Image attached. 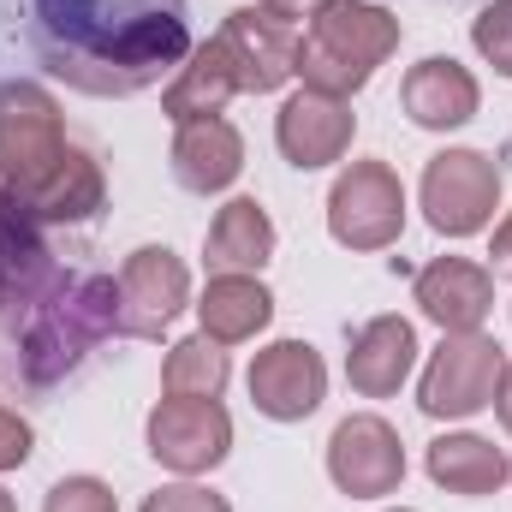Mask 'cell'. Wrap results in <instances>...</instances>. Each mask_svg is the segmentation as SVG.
<instances>
[{
  "mask_svg": "<svg viewBox=\"0 0 512 512\" xmlns=\"http://www.w3.org/2000/svg\"><path fill=\"white\" fill-rule=\"evenodd\" d=\"M197 316H203V334L215 346H239V340H256L274 322V292L256 274H215L203 286Z\"/></svg>",
  "mask_w": 512,
  "mask_h": 512,
  "instance_id": "21",
  "label": "cell"
},
{
  "mask_svg": "<svg viewBox=\"0 0 512 512\" xmlns=\"http://www.w3.org/2000/svg\"><path fill=\"white\" fill-rule=\"evenodd\" d=\"M316 6H322V0H262V12H274L280 24H304Z\"/></svg>",
  "mask_w": 512,
  "mask_h": 512,
  "instance_id": "29",
  "label": "cell"
},
{
  "mask_svg": "<svg viewBox=\"0 0 512 512\" xmlns=\"http://www.w3.org/2000/svg\"><path fill=\"white\" fill-rule=\"evenodd\" d=\"M411 364H417V328L405 316H370L352 334L346 382L358 387L364 399H387V393H399V382L411 376Z\"/></svg>",
  "mask_w": 512,
  "mask_h": 512,
  "instance_id": "17",
  "label": "cell"
},
{
  "mask_svg": "<svg viewBox=\"0 0 512 512\" xmlns=\"http://www.w3.org/2000/svg\"><path fill=\"white\" fill-rule=\"evenodd\" d=\"M251 399L274 423H304L328 399V364L310 340H274L251 358Z\"/></svg>",
  "mask_w": 512,
  "mask_h": 512,
  "instance_id": "11",
  "label": "cell"
},
{
  "mask_svg": "<svg viewBox=\"0 0 512 512\" xmlns=\"http://www.w3.org/2000/svg\"><path fill=\"white\" fill-rule=\"evenodd\" d=\"M328 477L352 501H382V495H393L405 483V441H399V429L387 417H376V411L346 417L328 435Z\"/></svg>",
  "mask_w": 512,
  "mask_h": 512,
  "instance_id": "9",
  "label": "cell"
},
{
  "mask_svg": "<svg viewBox=\"0 0 512 512\" xmlns=\"http://www.w3.org/2000/svg\"><path fill=\"white\" fill-rule=\"evenodd\" d=\"M501 209V167L483 149H441L423 167V215L441 239H471Z\"/></svg>",
  "mask_w": 512,
  "mask_h": 512,
  "instance_id": "6",
  "label": "cell"
},
{
  "mask_svg": "<svg viewBox=\"0 0 512 512\" xmlns=\"http://www.w3.org/2000/svg\"><path fill=\"white\" fill-rule=\"evenodd\" d=\"M239 90H245V84H239V66H233V54H227V48H221V36H215V42H203V48H191V54H185L179 78L161 90V114H167L173 126L215 120Z\"/></svg>",
  "mask_w": 512,
  "mask_h": 512,
  "instance_id": "19",
  "label": "cell"
},
{
  "mask_svg": "<svg viewBox=\"0 0 512 512\" xmlns=\"http://www.w3.org/2000/svg\"><path fill=\"white\" fill-rule=\"evenodd\" d=\"M0 512H18V507H12V495H6V489H0Z\"/></svg>",
  "mask_w": 512,
  "mask_h": 512,
  "instance_id": "31",
  "label": "cell"
},
{
  "mask_svg": "<svg viewBox=\"0 0 512 512\" xmlns=\"http://www.w3.org/2000/svg\"><path fill=\"white\" fill-rule=\"evenodd\" d=\"M221 48L233 54L239 84H245L251 96H268V90H280L286 78H298V30L280 24V18L262 12V6H239V12H227V24H221Z\"/></svg>",
  "mask_w": 512,
  "mask_h": 512,
  "instance_id": "13",
  "label": "cell"
},
{
  "mask_svg": "<svg viewBox=\"0 0 512 512\" xmlns=\"http://www.w3.org/2000/svg\"><path fill=\"white\" fill-rule=\"evenodd\" d=\"M203 256L215 274H262V262L274 256V221L256 197H233L215 221H209V239Z\"/></svg>",
  "mask_w": 512,
  "mask_h": 512,
  "instance_id": "22",
  "label": "cell"
},
{
  "mask_svg": "<svg viewBox=\"0 0 512 512\" xmlns=\"http://www.w3.org/2000/svg\"><path fill=\"white\" fill-rule=\"evenodd\" d=\"M399 512H405V507H399Z\"/></svg>",
  "mask_w": 512,
  "mask_h": 512,
  "instance_id": "32",
  "label": "cell"
},
{
  "mask_svg": "<svg viewBox=\"0 0 512 512\" xmlns=\"http://www.w3.org/2000/svg\"><path fill=\"white\" fill-rule=\"evenodd\" d=\"M489 274H501V280H512V209H507V221L495 227V245H489Z\"/></svg>",
  "mask_w": 512,
  "mask_h": 512,
  "instance_id": "28",
  "label": "cell"
},
{
  "mask_svg": "<svg viewBox=\"0 0 512 512\" xmlns=\"http://www.w3.org/2000/svg\"><path fill=\"white\" fill-rule=\"evenodd\" d=\"M66 149L72 143L60 131V102L30 78H6L0 84V191L36 185Z\"/></svg>",
  "mask_w": 512,
  "mask_h": 512,
  "instance_id": "5",
  "label": "cell"
},
{
  "mask_svg": "<svg viewBox=\"0 0 512 512\" xmlns=\"http://www.w3.org/2000/svg\"><path fill=\"white\" fill-rule=\"evenodd\" d=\"M495 417H501V429L512 435V364L501 370V382H495Z\"/></svg>",
  "mask_w": 512,
  "mask_h": 512,
  "instance_id": "30",
  "label": "cell"
},
{
  "mask_svg": "<svg viewBox=\"0 0 512 512\" xmlns=\"http://www.w3.org/2000/svg\"><path fill=\"white\" fill-rule=\"evenodd\" d=\"M227 376H233V364H227V352H221L209 334L179 340V346L167 352V364H161V387H167L173 399H221V393H227Z\"/></svg>",
  "mask_w": 512,
  "mask_h": 512,
  "instance_id": "23",
  "label": "cell"
},
{
  "mask_svg": "<svg viewBox=\"0 0 512 512\" xmlns=\"http://www.w3.org/2000/svg\"><path fill=\"white\" fill-rule=\"evenodd\" d=\"M417 310L441 334H477L495 310V274L471 256H435L417 268Z\"/></svg>",
  "mask_w": 512,
  "mask_h": 512,
  "instance_id": "14",
  "label": "cell"
},
{
  "mask_svg": "<svg viewBox=\"0 0 512 512\" xmlns=\"http://www.w3.org/2000/svg\"><path fill=\"white\" fill-rule=\"evenodd\" d=\"M393 48H399V18L387 6L322 0L310 12V30L298 36V78H304V90L352 102Z\"/></svg>",
  "mask_w": 512,
  "mask_h": 512,
  "instance_id": "2",
  "label": "cell"
},
{
  "mask_svg": "<svg viewBox=\"0 0 512 512\" xmlns=\"http://www.w3.org/2000/svg\"><path fill=\"white\" fill-rule=\"evenodd\" d=\"M155 465H167L173 477H203L233 453V417L221 399H161L143 423Z\"/></svg>",
  "mask_w": 512,
  "mask_h": 512,
  "instance_id": "8",
  "label": "cell"
},
{
  "mask_svg": "<svg viewBox=\"0 0 512 512\" xmlns=\"http://www.w3.org/2000/svg\"><path fill=\"white\" fill-rule=\"evenodd\" d=\"M185 304H191V268L167 245H137L120 268V334L161 340Z\"/></svg>",
  "mask_w": 512,
  "mask_h": 512,
  "instance_id": "10",
  "label": "cell"
},
{
  "mask_svg": "<svg viewBox=\"0 0 512 512\" xmlns=\"http://www.w3.org/2000/svg\"><path fill=\"white\" fill-rule=\"evenodd\" d=\"M137 512H233V507H227V495H215L203 483H167V489H155Z\"/></svg>",
  "mask_w": 512,
  "mask_h": 512,
  "instance_id": "26",
  "label": "cell"
},
{
  "mask_svg": "<svg viewBox=\"0 0 512 512\" xmlns=\"http://www.w3.org/2000/svg\"><path fill=\"white\" fill-rule=\"evenodd\" d=\"M352 137H358L352 102L322 96V90H298V96H286L280 114H274V143H280V155H286L298 173L334 167V161L352 149Z\"/></svg>",
  "mask_w": 512,
  "mask_h": 512,
  "instance_id": "12",
  "label": "cell"
},
{
  "mask_svg": "<svg viewBox=\"0 0 512 512\" xmlns=\"http://www.w3.org/2000/svg\"><path fill=\"white\" fill-rule=\"evenodd\" d=\"M501 370H507V352H501L495 334H483V328H477V334H447V340L435 346L429 370H423V387H417L423 417H435V423H465V417H477L483 405H495Z\"/></svg>",
  "mask_w": 512,
  "mask_h": 512,
  "instance_id": "4",
  "label": "cell"
},
{
  "mask_svg": "<svg viewBox=\"0 0 512 512\" xmlns=\"http://www.w3.org/2000/svg\"><path fill=\"white\" fill-rule=\"evenodd\" d=\"M120 334V286L102 280V274H84V280H66L60 298H48L24 334V370L36 382H54L60 370H72L102 334Z\"/></svg>",
  "mask_w": 512,
  "mask_h": 512,
  "instance_id": "3",
  "label": "cell"
},
{
  "mask_svg": "<svg viewBox=\"0 0 512 512\" xmlns=\"http://www.w3.org/2000/svg\"><path fill=\"white\" fill-rule=\"evenodd\" d=\"M245 173V137L233 120H191V126H179L173 137V179L185 185V191H197V197H215V191H227L233 179Z\"/></svg>",
  "mask_w": 512,
  "mask_h": 512,
  "instance_id": "18",
  "label": "cell"
},
{
  "mask_svg": "<svg viewBox=\"0 0 512 512\" xmlns=\"http://www.w3.org/2000/svg\"><path fill=\"white\" fill-rule=\"evenodd\" d=\"M471 42H477V54H483L501 78H512V0H489V6L471 18Z\"/></svg>",
  "mask_w": 512,
  "mask_h": 512,
  "instance_id": "24",
  "label": "cell"
},
{
  "mask_svg": "<svg viewBox=\"0 0 512 512\" xmlns=\"http://www.w3.org/2000/svg\"><path fill=\"white\" fill-rule=\"evenodd\" d=\"M42 512H120V501L102 477H60L42 495Z\"/></svg>",
  "mask_w": 512,
  "mask_h": 512,
  "instance_id": "25",
  "label": "cell"
},
{
  "mask_svg": "<svg viewBox=\"0 0 512 512\" xmlns=\"http://www.w3.org/2000/svg\"><path fill=\"white\" fill-rule=\"evenodd\" d=\"M423 465H429V483H435V489H447V495H465V501H483V495H495V489L512 477L507 453H501L495 441L471 435V429L429 441V459H423Z\"/></svg>",
  "mask_w": 512,
  "mask_h": 512,
  "instance_id": "20",
  "label": "cell"
},
{
  "mask_svg": "<svg viewBox=\"0 0 512 512\" xmlns=\"http://www.w3.org/2000/svg\"><path fill=\"white\" fill-rule=\"evenodd\" d=\"M30 441H36V435H30V423H24L18 411H6V405H0V471H18V465L30 459Z\"/></svg>",
  "mask_w": 512,
  "mask_h": 512,
  "instance_id": "27",
  "label": "cell"
},
{
  "mask_svg": "<svg viewBox=\"0 0 512 512\" xmlns=\"http://www.w3.org/2000/svg\"><path fill=\"white\" fill-rule=\"evenodd\" d=\"M328 233L346 251H387L405 233V185L387 161H352L328 191Z\"/></svg>",
  "mask_w": 512,
  "mask_h": 512,
  "instance_id": "7",
  "label": "cell"
},
{
  "mask_svg": "<svg viewBox=\"0 0 512 512\" xmlns=\"http://www.w3.org/2000/svg\"><path fill=\"white\" fill-rule=\"evenodd\" d=\"M24 221H36V227H72V221H90L96 209H102V197H108V185H102V167L84 155V149H66L36 185H24V191H0Z\"/></svg>",
  "mask_w": 512,
  "mask_h": 512,
  "instance_id": "15",
  "label": "cell"
},
{
  "mask_svg": "<svg viewBox=\"0 0 512 512\" xmlns=\"http://www.w3.org/2000/svg\"><path fill=\"white\" fill-rule=\"evenodd\" d=\"M36 48L66 84L131 96L191 54L185 0H36Z\"/></svg>",
  "mask_w": 512,
  "mask_h": 512,
  "instance_id": "1",
  "label": "cell"
},
{
  "mask_svg": "<svg viewBox=\"0 0 512 512\" xmlns=\"http://www.w3.org/2000/svg\"><path fill=\"white\" fill-rule=\"evenodd\" d=\"M399 108L411 114V126H423V131H459L465 120H477L483 90H477V78L453 54H429V60H417L405 72Z\"/></svg>",
  "mask_w": 512,
  "mask_h": 512,
  "instance_id": "16",
  "label": "cell"
}]
</instances>
